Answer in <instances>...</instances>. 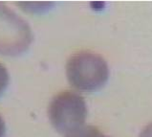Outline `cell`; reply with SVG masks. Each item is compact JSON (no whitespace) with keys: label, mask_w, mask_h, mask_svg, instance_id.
<instances>
[{"label":"cell","mask_w":152,"mask_h":137,"mask_svg":"<svg viewBox=\"0 0 152 137\" xmlns=\"http://www.w3.org/2000/svg\"><path fill=\"white\" fill-rule=\"evenodd\" d=\"M69 83L81 92H95L106 85L109 67L101 55L89 51L73 54L66 63Z\"/></svg>","instance_id":"obj_1"},{"label":"cell","mask_w":152,"mask_h":137,"mask_svg":"<svg viewBox=\"0 0 152 137\" xmlns=\"http://www.w3.org/2000/svg\"><path fill=\"white\" fill-rule=\"evenodd\" d=\"M9 82H10V77H9L8 70L5 65L0 63V96L7 89Z\"/></svg>","instance_id":"obj_5"},{"label":"cell","mask_w":152,"mask_h":137,"mask_svg":"<svg viewBox=\"0 0 152 137\" xmlns=\"http://www.w3.org/2000/svg\"><path fill=\"white\" fill-rule=\"evenodd\" d=\"M6 134V125L3 118L0 115V137H5Z\"/></svg>","instance_id":"obj_7"},{"label":"cell","mask_w":152,"mask_h":137,"mask_svg":"<svg viewBox=\"0 0 152 137\" xmlns=\"http://www.w3.org/2000/svg\"><path fill=\"white\" fill-rule=\"evenodd\" d=\"M31 27L22 17L0 3V55L19 56L33 42Z\"/></svg>","instance_id":"obj_3"},{"label":"cell","mask_w":152,"mask_h":137,"mask_svg":"<svg viewBox=\"0 0 152 137\" xmlns=\"http://www.w3.org/2000/svg\"><path fill=\"white\" fill-rule=\"evenodd\" d=\"M65 137H109L94 126H83Z\"/></svg>","instance_id":"obj_4"},{"label":"cell","mask_w":152,"mask_h":137,"mask_svg":"<svg viewBox=\"0 0 152 137\" xmlns=\"http://www.w3.org/2000/svg\"><path fill=\"white\" fill-rule=\"evenodd\" d=\"M139 137H152V123L148 124L142 129Z\"/></svg>","instance_id":"obj_6"},{"label":"cell","mask_w":152,"mask_h":137,"mask_svg":"<svg viewBox=\"0 0 152 137\" xmlns=\"http://www.w3.org/2000/svg\"><path fill=\"white\" fill-rule=\"evenodd\" d=\"M87 113V105L83 97L73 91L56 94L48 108L52 126L59 133L66 135L83 127Z\"/></svg>","instance_id":"obj_2"}]
</instances>
